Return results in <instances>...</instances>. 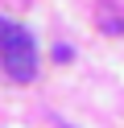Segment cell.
I'll return each instance as SVG.
<instances>
[{"mask_svg":"<svg viewBox=\"0 0 124 128\" xmlns=\"http://www.w3.org/2000/svg\"><path fill=\"white\" fill-rule=\"evenodd\" d=\"M0 62H4L13 83H33L37 78V46H33L29 29L8 25L0 17Z\"/></svg>","mask_w":124,"mask_h":128,"instance_id":"cell-1","label":"cell"},{"mask_svg":"<svg viewBox=\"0 0 124 128\" xmlns=\"http://www.w3.org/2000/svg\"><path fill=\"white\" fill-rule=\"evenodd\" d=\"M70 58H74L70 46H54V62H70Z\"/></svg>","mask_w":124,"mask_h":128,"instance_id":"cell-2","label":"cell"}]
</instances>
